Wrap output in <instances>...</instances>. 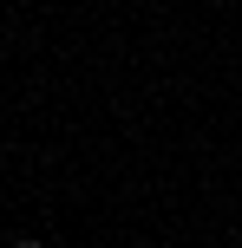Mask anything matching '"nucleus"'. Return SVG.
Wrapping results in <instances>:
<instances>
[{"instance_id": "1", "label": "nucleus", "mask_w": 242, "mask_h": 248, "mask_svg": "<svg viewBox=\"0 0 242 248\" xmlns=\"http://www.w3.org/2000/svg\"><path fill=\"white\" fill-rule=\"evenodd\" d=\"M13 248H46V242H13Z\"/></svg>"}]
</instances>
